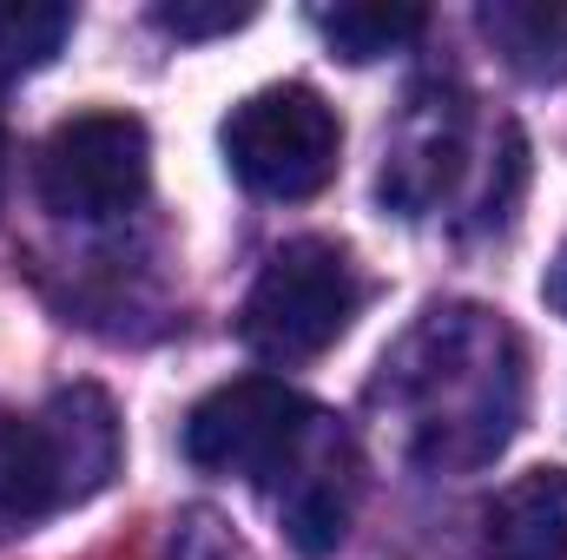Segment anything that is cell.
<instances>
[{
	"label": "cell",
	"instance_id": "8",
	"mask_svg": "<svg viewBox=\"0 0 567 560\" xmlns=\"http://www.w3.org/2000/svg\"><path fill=\"white\" fill-rule=\"evenodd\" d=\"M488 560H567V468L515 475L482 515Z\"/></svg>",
	"mask_w": 567,
	"mask_h": 560
},
{
	"label": "cell",
	"instance_id": "5",
	"mask_svg": "<svg viewBox=\"0 0 567 560\" xmlns=\"http://www.w3.org/2000/svg\"><path fill=\"white\" fill-rule=\"evenodd\" d=\"M323 409L310 396H297L278 376H238L218 383L192 416H185V462L205 475H238L258 481L265 495L303 462V448L317 442Z\"/></svg>",
	"mask_w": 567,
	"mask_h": 560
},
{
	"label": "cell",
	"instance_id": "9",
	"mask_svg": "<svg viewBox=\"0 0 567 560\" xmlns=\"http://www.w3.org/2000/svg\"><path fill=\"white\" fill-rule=\"evenodd\" d=\"M475 27L522 80H567V0H488Z\"/></svg>",
	"mask_w": 567,
	"mask_h": 560
},
{
	"label": "cell",
	"instance_id": "15",
	"mask_svg": "<svg viewBox=\"0 0 567 560\" xmlns=\"http://www.w3.org/2000/svg\"><path fill=\"white\" fill-rule=\"evenodd\" d=\"M542 297H548V303L567 317V245H561V258L548 265V278H542Z\"/></svg>",
	"mask_w": 567,
	"mask_h": 560
},
{
	"label": "cell",
	"instance_id": "11",
	"mask_svg": "<svg viewBox=\"0 0 567 560\" xmlns=\"http://www.w3.org/2000/svg\"><path fill=\"white\" fill-rule=\"evenodd\" d=\"M310 20L330 40V53H343L350 66L383 60V53H403L429 27V13L410 7V0H343V7H317Z\"/></svg>",
	"mask_w": 567,
	"mask_h": 560
},
{
	"label": "cell",
	"instance_id": "12",
	"mask_svg": "<svg viewBox=\"0 0 567 560\" xmlns=\"http://www.w3.org/2000/svg\"><path fill=\"white\" fill-rule=\"evenodd\" d=\"M73 33L66 0H0V86L40 73Z\"/></svg>",
	"mask_w": 567,
	"mask_h": 560
},
{
	"label": "cell",
	"instance_id": "3",
	"mask_svg": "<svg viewBox=\"0 0 567 560\" xmlns=\"http://www.w3.org/2000/svg\"><path fill=\"white\" fill-rule=\"evenodd\" d=\"M363 297H370V283H363L357 258L343 245L290 238L265 258V271H258L245 310H238V336L265 363H310V356L343 343Z\"/></svg>",
	"mask_w": 567,
	"mask_h": 560
},
{
	"label": "cell",
	"instance_id": "16",
	"mask_svg": "<svg viewBox=\"0 0 567 560\" xmlns=\"http://www.w3.org/2000/svg\"><path fill=\"white\" fill-rule=\"evenodd\" d=\"M0 198H7V133H0Z\"/></svg>",
	"mask_w": 567,
	"mask_h": 560
},
{
	"label": "cell",
	"instance_id": "14",
	"mask_svg": "<svg viewBox=\"0 0 567 560\" xmlns=\"http://www.w3.org/2000/svg\"><path fill=\"white\" fill-rule=\"evenodd\" d=\"M158 560H251L245 535L218 515V508H185L165 535V554Z\"/></svg>",
	"mask_w": 567,
	"mask_h": 560
},
{
	"label": "cell",
	"instance_id": "4",
	"mask_svg": "<svg viewBox=\"0 0 567 560\" xmlns=\"http://www.w3.org/2000/svg\"><path fill=\"white\" fill-rule=\"evenodd\" d=\"M337 158H343V120L303 80L238 100L225 120V165L258 198H278V205L317 198L337 178Z\"/></svg>",
	"mask_w": 567,
	"mask_h": 560
},
{
	"label": "cell",
	"instance_id": "2",
	"mask_svg": "<svg viewBox=\"0 0 567 560\" xmlns=\"http://www.w3.org/2000/svg\"><path fill=\"white\" fill-rule=\"evenodd\" d=\"M120 462L126 435L100 383H66L33 416L0 409V535H33L40 521L86 508L113 488Z\"/></svg>",
	"mask_w": 567,
	"mask_h": 560
},
{
	"label": "cell",
	"instance_id": "6",
	"mask_svg": "<svg viewBox=\"0 0 567 560\" xmlns=\"http://www.w3.org/2000/svg\"><path fill=\"white\" fill-rule=\"evenodd\" d=\"M152 185V139L133 113H73L33 152V191L53 218H126Z\"/></svg>",
	"mask_w": 567,
	"mask_h": 560
},
{
	"label": "cell",
	"instance_id": "7",
	"mask_svg": "<svg viewBox=\"0 0 567 560\" xmlns=\"http://www.w3.org/2000/svg\"><path fill=\"white\" fill-rule=\"evenodd\" d=\"M271 501H278L284 535L297 541V554L317 560L343 541L350 508H357V448H350V435L337 422L317 428V442L303 448V462L271 488Z\"/></svg>",
	"mask_w": 567,
	"mask_h": 560
},
{
	"label": "cell",
	"instance_id": "1",
	"mask_svg": "<svg viewBox=\"0 0 567 560\" xmlns=\"http://www.w3.org/2000/svg\"><path fill=\"white\" fill-rule=\"evenodd\" d=\"M390 409L410 428V455L429 468H482L508 448L528 409V350L482 303H435L383 356Z\"/></svg>",
	"mask_w": 567,
	"mask_h": 560
},
{
	"label": "cell",
	"instance_id": "13",
	"mask_svg": "<svg viewBox=\"0 0 567 560\" xmlns=\"http://www.w3.org/2000/svg\"><path fill=\"white\" fill-rule=\"evenodd\" d=\"M251 20H258L251 0H158L152 7V27L172 40H218V33H238Z\"/></svg>",
	"mask_w": 567,
	"mask_h": 560
},
{
	"label": "cell",
	"instance_id": "10",
	"mask_svg": "<svg viewBox=\"0 0 567 560\" xmlns=\"http://www.w3.org/2000/svg\"><path fill=\"white\" fill-rule=\"evenodd\" d=\"M455 172H462V120L455 113H416V126L403 133V145L383 165V198L416 218L455 185Z\"/></svg>",
	"mask_w": 567,
	"mask_h": 560
}]
</instances>
